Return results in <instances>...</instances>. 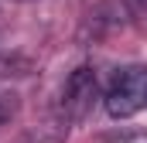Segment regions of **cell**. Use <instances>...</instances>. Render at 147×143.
<instances>
[{
	"instance_id": "6da1fadb",
	"label": "cell",
	"mask_w": 147,
	"mask_h": 143,
	"mask_svg": "<svg viewBox=\"0 0 147 143\" xmlns=\"http://www.w3.org/2000/svg\"><path fill=\"white\" fill-rule=\"evenodd\" d=\"M106 109L116 119H127V116L147 109V65L116 72L113 85L106 89Z\"/></svg>"
},
{
	"instance_id": "7a4b0ae2",
	"label": "cell",
	"mask_w": 147,
	"mask_h": 143,
	"mask_svg": "<svg viewBox=\"0 0 147 143\" xmlns=\"http://www.w3.org/2000/svg\"><path fill=\"white\" fill-rule=\"evenodd\" d=\"M96 99H99V78H96V72L89 65L75 68L69 75V82H65V92H62V112L72 123L75 119H86L92 112V106H96Z\"/></svg>"
},
{
	"instance_id": "3957f363",
	"label": "cell",
	"mask_w": 147,
	"mask_h": 143,
	"mask_svg": "<svg viewBox=\"0 0 147 143\" xmlns=\"http://www.w3.org/2000/svg\"><path fill=\"white\" fill-rule=\"evenodd\" d=\"M69 116L62 112V116H51L48 123H41L38 130H31L28 136H24V143H62L65 136H69Z\"/></svg>"
},
{
	"instance_id": "277c9868",
	"label": "cell",
	"mask_w": 147,
	"mask_h": 143,
	"mask_svg": "<svg viewBox=\"0 0 147 143\" xmlns=\"http://www.w3.org/2000/svg\"><path fill=\"white\" fill-rule=\"evenodd\" d=\"M14 112H17V96L0 92V126H3V123H10V119H14Z\"/></svg>"
},
{
	"instance_id": "5b68a950",
	"label": "cell",
	"mask_w": 147,
	"mask_h": 143,
	"mask_svg": "<svg viewBox=\"0 0 147 143\" xmlns=\"http://www.w3.org/2000/svg\"><path fill=\"white\" fill-rule=\"evenodd\" d=\"M123 3H127L130 17H134L137 24H144V27H147V0H123Z\"/></svg>"
}]
</instances>
